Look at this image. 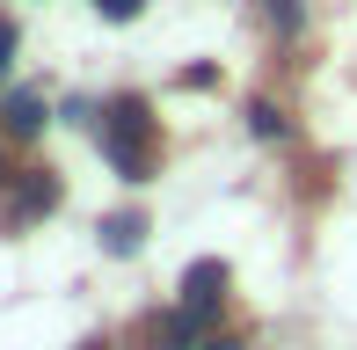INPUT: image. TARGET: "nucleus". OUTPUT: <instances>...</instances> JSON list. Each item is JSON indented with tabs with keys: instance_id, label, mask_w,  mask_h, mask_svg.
I'll return each instance as SVG.
<instances>
[{
	"instance_id": "obj_1",
	"label": "nucleus",
	"mask_w": 357,
	"mask_h": 350,
	"mask_svg": "<svg viewBox=\"0 0 357 350\" xmlns=\"http://www.w3.org/2000/svg\"><path fill=\"white\" fill-rule=\"evenodd\" d=\"M102 153H109V168L132 175V183L153 168V117H146L139 95H117V102L102 109Z\"/></svg>"
},
{
	"instance_id": "obj_2",
	"label": "nucleus",
	"mask_w": 357,
	"mask_h": 350,
	"mask_svg": "<svg viewBox=\"0 0 357 350\" xmlns=\"http://www.w3.org/2000/svg\"><path fill=\"white\" fill-rule=\"evenodd\" d=\"M226 284H234V277H226V263H219V256L190 263V270H183V314H197V321H204V314H219Z\"/></svg>"
},
{
	"instance_id": "obj_3",
	"label": "nucleus",
	"mask_w": 357,
	"mask_h": 350,
	"mask_svg": "<svg viewBox=\"0 0 357 350\" xmlns=\"http://www.w3.org/2000/svg\"><path fill=\"white\" fill-rule=\"evenodd\" d=\"M8 132H15V139L44 132V95H15V102H8Z\"/></svg>"
},
{
	"instance_id": "obj_4",
	"label": "nucleus",
	"mask_w": 357,
	"mask_h": 350,
	"mask_svg": "<svg viewBox=\"0 0 357 350\" xmlns=\"http://www.w3.org/2000/svg\"><path fill=\"white\" fill-rule=\"evenodd\" d=\"M139 234H146V219H139V212H117V219L102 227V241L117 248V256H132V248H139Z\"/></svg>"
},
{
	"instance_id": "obj_5",
	"label": "nucleus",
	"mask_w": 357,
	"mask_h": 350,
	"mask_svg": "<svg viewBox=\"0 0 357 350\" xmlns=\"http://www.w3.org/2000/svg\"><path fill=\"white\" fill-rule=\"evenodd\" d=\"M248 124H255V132H263V139H278V132H284V117H278V109H270V102H255V109H248Z\"/></svg>"
},
{
	"instance_id": "obj_6",
	"label": "nucleus",
	"mask_w": 357,
	"mask_h": 350,
	"mask_svg": "<svg viewBox=\"0 0 357 350\" xmlns=\"http://www.w3.org/2000/svg\"><path fill=\"white\" fill-rule=\"evenodd\" d=\"M270 15H278V29H299V0H270Z\"/></svg>"
},
{
	"instance_id": "obj_7",
	"label": "nucleus",
	"mask_w": 357,
	"mask_h": 350,
	"mask_svg": "<svg viewBox=\"0 0 357 350\" xmlns=\"http://www.w3.org/2000/svg\"><path fill=\"white\" fill-rule=\"evenodd\" d=\"M8 59H15V22L0 15V73H8Z\"/></svg>"
},
{
	"instance_id": "obj_8",
	"label": "nucleus",
	"mask_w": 357,
	"mask_h": 350,
	"mask_svg": "<svg viewBox=\"0 0 357 350\" xmlns=\"http://www.w3.org/2000/svg\"><path fill=\"white\" fill-rule=\"evenodd\" d=\"M197 350H241V343H234V336H204Z\"/></svg>"
},
{
	"instance_id": "obj_9",
	"label": "nucleus",
	"mask_w": 357,
	"mask_h": 350,
	"mask_svg": "<svg viewBox=\"0 0 357 350\" xmlns=\"http://www.w3.org/2000/svg\"><path fill=\"white\" fill-rule=\"evenodd\" d=\"M80 350H102V343H80Z\"/></svg>"
}]
</instances>
